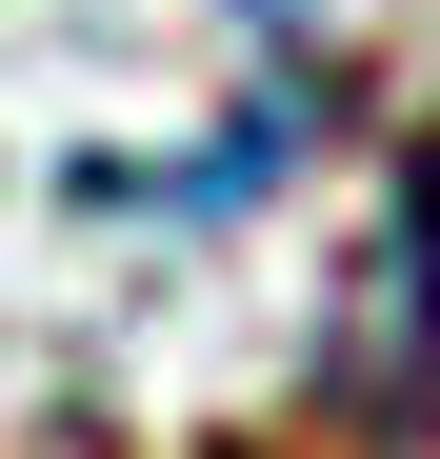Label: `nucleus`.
<instances>
[{"mask_svg":"<svg viewBox=\"0 0 440 459\" xmlns=\"http://www.w3.org/2000/svg\"><path fill=\"white\" fill-rule=\"evenodd\" d=\"M360 400L440 420V140L400 160V260H381V299H360Z\"/></svg>","mask_w":440,"mask_h":459,"instance_id":"1","label":"nucleus"}]
</instances>
